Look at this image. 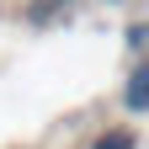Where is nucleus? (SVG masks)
I'll return each mask as SVG.
<instances>
[{"instance_id":"2","label":"nucleus","mask_w":149,"mask_h":149,"mask_svg":"<svg viewBox=\"0 0 149 149\" xmlns=\"http://www.w3.org/2000/svg\"><path fill=\"white\" fill-rule=\"evenodd\" d=\"M96 149H133V133H128V128H112V133H101Z\"/></svg>"},{"instance_id":"3","label":"nucleus","mask_w":149,"mask_h":149,"mask_svg":"<svg viewBox=\"0 0 149 149\" xmlns=\"http://www.w3.org/2000/svg\"><path fill=\"white\" fill-rule=\"evenodd\" d=\"M139 48H144V22L128 27V53H139Z\"/></svg>"},{"instance_id":"1","label":"nucleus","mask_w":149,"mask_h":149,"mask_svg":"<svg viewBox=\"0 0 149 149\" xmlns=\"http://www.w3.org/2000/svg\"><path fill=\"white\" fill-rule=\"evenodd\" d=\"M123 101H128V112H144V107H149V74H144V64H133V74H128V91H123Z\"/></svg>"}]
</instances>
